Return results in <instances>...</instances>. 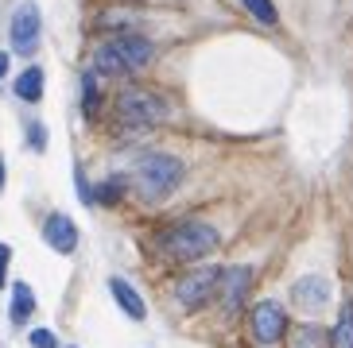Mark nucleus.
<instances>
[{"mask_svg": "<svg viewBox=\"0 0 353 348\" xmlns=\"http://www.w3.org/2000/svg\"><path fill=\"white\" fill-rule=\"evenodd\" d=\"M132 182L144 197H163L183 182V163L175 155H144L132 171Z\"/></svg>", "mask_w": 353, "mask_h": 348, "instance_id": "nucleus-1", "label": "nucleus"}, {"mask_svg": "<svg viewBox=\"0 0 353 348\" xmlns=\"http://www.w3.org/2000/svg\"><path fill=\"white\" fill-rule=\"evenodd\" d=\"M218 248V228L214 225H202V221H183V225L167 228L163 232V252L171 259H198Z\"/></svg>", "mask_w": 353, "mask_h": 348, "instance_id": "nucleus-2", "label": "nucleus"}, {"mask_svg": "<svg viewBox=\"0 0 353 348\" xmlns=\"http://www.w3.org/2000/svg\"><path fill=\"white\" fill-rule=\"evenodd\" d=\"M167 101L163 97H156V93L148 89H125L121 97H117V116L125 124H136V128H148V124H159L167 120Z\"/></svg>", "mask_w": 353, "mask_h": 348, "instance_id": "nucleus-3", "label": "nucleus"}, {"mask_svg": "<svg viewBox=\"0 0 353 348\" xmlns=\"http://www.w3.org/2000/svg\"><path fill=\"white\" fill-rule=\"evenodd\" d=\"M218 283H221V271H218V267H198V271H190V275L179 279L175 294H179V302H183L187 309H198V306H206L210 298H214Z\"/></svg>", "mask_w": 353, "mask_h": 348, "instance_id": "nucleus-4", "label": "nucleus"}, {"mask_svg": "<svg viewBox=\"0 0 353 348\" xmlns=\"http://www.w3.org/2000/svg\"><path fill=\"white\" fill-rule=\"evenodd\" d=\"M39 47V8L32 0H23L16 16H12V51L16 54H32Z\"/></svg>", "mask_w": 353, "mask_h": 348, "instance_id": "nucleus-5", "label": "nucleus"}, {"mask_svg": "<svg viewBox=\"0 0 353 348\" xmlns=\"http://www.w3.org/2000/svg\"><path fill=\"white\" fill-rule=\"evenodd\" d=\"M283 329H288V318H283L280 302H260L252 309V337H256V345H280Z\"/></svg>", "mask_w": 353, "mask_h": 348, "instance_id": "nucleus-6", "label": "nucleus"}, {"mask_svg": "<svg viewBox=\"0 0 353 348\" xmlns=\"http://www.w3.org/2000/svg\"><path fill=\"white\" fill-rule=\"evenodd\" d=\"M252 287V267H229V271H221V306L229 309V314H237L241 306H245V294H249Z\"/></svg>", "mask_w": 353, "mask_h": 348, "instance_id": "nucleus-7", "label": "nucleus"}, {"mask_svg": "<svg viewBox=\"0 0 353 348\" xmlns=\"http://www.w3.org/2000/svg\"><path fill=\"white\" fill-rule=\"evenodd\" d=\"M43 240H47L54 252L70 256L74 248H78V225H74L70 217H63V213H51L47 221H43Z\"/></svg>", "mask_w": 353, "mask_h": 348, "instance_id": "nucleus-8", "label": "nucleus"}, {"mask_svg": "<svg viewBox=\"0 0 353 348\" xmlns=\"http://www.w3.org/2000/svg\"><path fill=\"white\" fill-rule=\"evenodd\" d=\"M109 47H113V54L121 58L125 74H132V70H140V66L152 62V43L140 39V35H121V39H113Z\"/></svg>", "mask_w": 353, "mask_h": 348, "instance_id": "nucleus-9", "label": "nucleus"}, {"mask_svg": "<svg viewBox=\"0 0 353 348\" xmlns=\"http://www.w3.org/2000/svg\"><path fill=\"white\" fill-rule=\"evenodd\" d=\"M291 298H295V306H303V309H322L326 306V298H330V283L322 275H307V279H299L295 287H291Z\"/></svg>", "mask_w": 353, "mask_h": 348, "instance_id": "nucleus-10", "label": "nucleus"}, {"mask_svg": "<svg viewBox=\"0 0 353 348\" xmlns=\"http://www.w3.org/2000/svg\"><path fill=\"white\" fill-rule=\"evenodd\" d=\"M109 290H113V298H117V306L125 309L128 318H136V321H144V314H148V306H144V298L136 294V290L128 287L125 279H109Z\"/></svg>", "mask_w": 353, "mask_h": 348, "instance_id": "nucleus-11", "label": "nucleus"}, {"mask_svg": "<svg viewBox=\"0 0 353 348\" xmlns=\"http://www.w3.org/2000/svg\"><path fill=\"white\" fill-rule=\"evenodd\" d=\"M32 309H35L32 287H28V283H12V309H8L12 325H23V321L32 318Z\"/></svg>", "mask_w": 353, "mask_h": 348, "instance_id": "nucleus-12", "label": "nucleus"}, {"mask_svg": "<svg viewBox=\"0 0 353 348\" xmlns=\"http://www.w3.org/2000/svg\"><path fill=\"white\" fill-rule=\"evenodd\" d=\"M16 97L28 105H35L43 97V70L39 66H32V70H23L20 78H16Z\"/></svg>", "mask_w": 353, "mask_h": 348, "instance_id": "nucleus-13", "label": "nucleus"}, {"mask_svg": "<svg viewBox=\"0 0 353 348\" xmlns=\"http://www.w3.org/2000/svg\"><path fill=\"white\" fill-rule=\"evenodd\" d=\"M334 348H353V306L342 309V318H338V325H334Z\"/></svg>", "mask_w": 353, "mask_h": 348, "instance_id": "nucleus-14", "label": "nucleus"}, {"mask_svg": "<svg viewBox=\"0 0 353 348\" xmlns=\"http://www.w3.org/2000/svg\"><path fill=\"white\" fill-rule=\"evenodd\" d=\"M245 8H249L260 23H268V28L280 20V12H276V4H272V0H245Z\"/></svg>", "mask_w": 353, "mask_h": 348, "instance_id": "nucleus-15", "label": "nucleus"}, {"mask_svg": "<svg viewBox=\"0 0 353 348\" xmlns=\"http://www.w3.org/2000/svg\"><path fill=\"white\" fill-rule=\"evenodd\" d=\"M82 97H85V113H97V78L94 74L82 78Z\"/></svg>", "mask_w": 353, "mask_h": 348, "instance_id": "nucleus-16", "label": "nucleus"}, {"mask_svg": "<svg viewBox=\"0 0 353 348\" xmlns=\"http://www.w3.org/2000/svg\"><path fill=\"white\" fill-rule=\"evenodd\" d=\"M32 348H59V340H54L51 329H35V333H32Z\"/></svg>", "mask_w": 353, "mask_h": 348, "instance_id": "nucleus-17", "label": "nucleus"}, {"mask_svg": "<svg viewBox=\"0 0 353 348\" xmlns=\"http://www.w3.org/2000/svg\"><path fill=\"white\" fill-rule=\"evenodd\" d=\"M121 190H125V182H121V178H113V182H105L101 190H97V197H101V202H117V197H121Z\"/></svg>", "mask_w": 353, "mask_h": 348, "instance_id": "nucleus-18", "label": "nucleus"}, {"mask_svg": "<svg viewBox=\"0 0 353 348\" xmlns=\"http://www.w3.org/2000/svg\"><path fill=\"white\" fill-rule=\"evenodd\" d=\"M28 132H32V135H28V140H32V147H35V151H43V147H47V128H43V124H32Z\"/></svg>", "mask_w": 353, "mask_h": 348, "instance_id": "nucleus-19", "label": "nucleus"}, {"mask_svg": "<svg viewBox=\"0 0 353 348\" xmlns=\"http://www.w3.org/2000/svg\"><path fill=\"white\" fill-rule=\"evenodd\" d=\"M8 259H12V248L0 244V287H4V279H8Z\"/></svg>", "mask_w": 353, "mask_h": 348, "instance_id": "nucleus-20", "label": "nucleus"}, {"mask_svg": "<svg viewBox=\"0 0 353 348\" xmlns=\"http://www.w3.org/2000/svg\"><path fill=\"white\" fill-rule=\"evenodd\" d=\"M4 70H8V54H0V78H4Z\"/></svg>", "mask_w": 353, "mask_h": 348, "instance_id": "nucleus-21", "label": "nucleus"}, {"mask_svg": "<svg viewBox=\"0 0 353 348\" xmlns=\"http://www.w3.org/2000/svg\"><path fill=\"white\" fill-rule=\"evenodd\" d=\"M0 186H4V163H0Z\"/></svg>", "mask_w": 353, "mask_h": 348, "instance_id": "nucleus-22", "label": "nucleus"}]
</instances>
